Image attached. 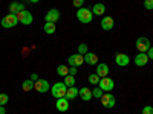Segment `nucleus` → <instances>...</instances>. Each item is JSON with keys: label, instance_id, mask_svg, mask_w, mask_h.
Masks as SVG:
<instances>
[{"label": "nucleus", "instance_id": "f257e3e1", "mask_svg": "<svg viewBox=\"0 0 153 114\" xmlns=\"http://www.w3.org/2000/svg\"><path fill=\"white\" fill-rule=\"evenodd\" d=\"M76 18H78V21L87 24V23H91L92 18H94V14H92V9H89V8H80L78 11H76Z\"/></svg>", "mask_w": 153, "mask_h": 114}, {"label": "nucleus", "instance_id": "f03ea898", "mask_svg": "<svg viewBox=\"0 0 153 114\" xmlns=\"http://www.w3.org/2000/svg\"><path fill=\"white\" fill-rule=\"evenodd\" d=\"M17 23H19L17 15H16V14H11V12H9L8 15H5V17L2 18V21H0L2 28H5V29H11V28L17 26Z\"/></svg>", "mask_w": 153, "mask_h": 114}, {"label": "nucleus", "instance_id": "7ed1b4c3", "mask_svg": "<svg viewBox=\"0 0 153 114\" xmlns=\"http://www.w3.org/2000/svg\"><path fill=\"white\" fill-rule=\"evenodd\" d=\"M66 91H68V87L65 82H55L52 85V96L55 99L58 97H66Z\"/></svg>", "mask_w": 153, "mask_h": 114}, {"label": "nucleus", "instance_id": "20e7f679", "mask_svg": "<svg viewBox=\"0 0 153 114\" xmlns=\"http://www.w3.org/2000/svg\"><path fill=\"white\" fill-rule=\"evenodd\" d=\"M16 15H17V18H19V23L25 24V26H29V24H32V21H34L32 14H31L29 11H26V9L20 11L19 14H16Z\"/></svg>", "mask_w": 153, "mask_h": 114}, {"label": "nucleus", "instance_id": "39448f33", "mask_svg": "<svg viewBox=\"0 0 153 114\" xmlns=\"http://www.w3.org/2000/svg\"><path fill=\"white\" fill-rule=\"evenodd\" d=\"M98 87H100L103 91L110 93V91L113 90V87H115V82H113V79H110V78H109V76H106V78H101V79H100Z\"/></svg>", "mask_w": 153, "mask_h": 114}, {"label": "nucleus", "instance_id": "423d86ee", "mask_svg": "<svg viewBox=\"0 0 153 114\" xmlns=\"http://www.w3.org/2000/svg\"><path fill=\"white\" fill-rule=\"evenodd\" d=\"M150 41H149V38L146 37H139L138 40H136V49H138V52H143V53H147V50L150 49Z\"/></svg>", "mask_w": 153, "mask_h": 114}, {"label": "nucleus", "instance_id": "0eeeda50", "mask_svg": "<svg viewBox=\"0 0 153 114\" xmlns=\"http://www.w3.org/2000/svg\"><path fill=\"white\" fill-rule=\"evenodd\" d=\"M49 88H51V85H49V82L46 79L40 78L38 81L34 82V90L38 91V93H46V91H49Z\"/></svg>", "mask_w": 153, "mask_h": 114}, {"label": "nucleus", "instance_id": "6e6552de", "mask_svg": "<svg viewBox=\"0 0 153 114\" xmlns=\"http://www.w3.org/2000/svg\"><path fill=\"white\" fill-rule=\"evenodd\" d=\"M101 104H103L104 108H113L115 104H117V99H115L113 94L107 93V94H103V96H101Z\"/></svg>", "mask_w": 153, "mask_h": 114}, {"label": "nucleus", "instance_id": "1a4fd4ad", "mask_svg": "<svg viewBox=\"0 0 153 114\" xmlns=\"http://www.w3.org/2000/svg\"><path fill=\"white\" fill-rule=\"evenodd\" d=\"M68 62L69 66H74V67H80L81 64H84V55H80V53H74L68 58Z\"/></svg>", "mask_w": 153, "mask_h": 114}, {"label": "nucleus", "instance_id": "9d476101", "mask_svg": "<svg viewBox=\"0 0 153 114\" xmlns=\"http://www.w3.org/2000/svg\"><path fill=\"white\" fill-rule=\"evenodd\" d=\"M60 20V11L58 9H49L45 15V21H49V23H55Z\"/></svg>", "mask_w": 153, "mask_h": 114}, {"label": "nucleus", "instance_id": "9b49d317", "mask_svg": "<svg viewBox=\"0 0 153 114\" xmlns=\"http://www.w3.org/2000/svg\"><path fill=\"white\" fill-rule=\"evenodd\" d=\"M55 107L60 113H66L69 110V99L66 97H58L57 99V102H55Z\"/></svg>", "mask_w": 153, "mask_h": 114}, {"label": "nucleus", "instance_id": "f8f14e48", "mask_svg": "<svg viewBox=\"0 0 153 114\" xmlns=\"http://www.w3.org/2000/svg\"><path fill=\"white\" fill-rule=\"evenodd\" d=\"M115 62H117V66H120V67H126V66H129L130 58L126 53H117L115 55Z\"/></svg>", "mask_w": 153, "mask_h": 114}, {"label": "nucleus", "instance_id": "ddd939ff", "mask_svg": "<svg viewBox=\"0 0 153 114\" xmlns=\"http://www.w3.org/2000/svg\"><path fill=\"white\" fill-rule=\"evenodd\" d=\"M133 62L138 66V67H144L147 62H149V56H147V53H143V52H138V55L135 56V59H133Z\"/></svg>", "mask_w": 153, "mask_h": 114}, {"label": "nucleus", "instance_id": "4468645a", "mask_svg": "<svg viewBox=\"0 0 153 114\" xmlns=\"http://www.w3.org/2000/svg\"><path fill=\"white\" fill-rule=\"evenodd\" d=\"M109 66L106 64V62H101V64H97V75L100 76V78H106V76L109 75Z\"/></svg>", "mask_w": 153, "mask_h": 114}, {"label": "nucleus", "instance_id": "2eb2a0df", "mask_svg": "<svg viewBox=\"0 0 153 114\" xmlns=\"http://www.w3.org/2000/svg\"><path fill=\"white\" fill-rule=\"evenodd\" d=\"M78 96L81 97V100H84V102H89L94 96H92V90H89L87 87H83L80 88V91H78Z\"/></svg>", "mask_w": 153, "mask_h": 114}, {"label": "nucleus", "instance_id": "dca6fc26", "mask_svg": "<svg viewBox=\"0 0 153 114\" xmlns=\"http://www.w3.org/2000/svg\"><path fill=\"white\" fill-rule=\"evenodd\" d=\"M84 62H86V64H89V66H97V64H98V56H97V53L87 52V53L84 55Z\"/></svg>", "mask_w": 153, "mask_h": 114}, {"label": "nucleus", "instance_id": "f3484780", "mask_svg": "<svg viewBox=\"0 0 153 114\" xmlns=\"http://www.w3.org/2000/svg\"><path fill=\"white\" fill-rule=\"evenodd\" d=\"M113 24H115V21H113L112 17H104L103 20H101V29L103 31H112Z\"/></svg>", "mask_w": 153, "mask_h": 114}, {"label": "nucleus", "instance_id": "a211bd4d", "mask_svg": "<svg viewBox=\"0 0 153 114\" xmlns=\"http://www.w3.org/2000/svg\"><path fill=\"white\" fill-rule=\"evenodd\" d=\"M25 9V5L20 3V2H11L9 3V12L11 14H19L20 11Z\"/></svg>", "mask_w": 153, "mask_h": 114}, {"label": "nucleus", "instance_id": "6ab92c4d", "mask_svg": "<svg viewBox=\"0 0 153 114\" xmlns=\"http://www.w3.org/2000/svg\"><path fill=\"white\" fill-rule=\"evenodd\" d=\"M104 12H106L104 3H95V5L92 6V14H94V15H103Z\"/></svg>", "mask_w": 153, "mask_h": 114}, {"label": "nucleus", "instance_id": "aec40b11", "mask_svg": "<svg viewBox=\"0 0 153 114\" xmlns=\"http://www.w3.org/2000/svg\"><path fill=\"white\" fill-rule=\"evenodd\" d=\"M78 88L76 87H69L68 88V91H66V99L72 100V99H76V96H78Z\"/></svg>", "mask_w": 153, "mask_h": 114}, {"label": "nucleus", "instance_id": "412c9836", "mask_svg": "<svg viewBox=\"0 0 153 114\" xmlns=\"http://www.w3.org/2000/svg\"><path fill=\"white\" fill-rule=\"evenodd\" d=\"M55 23H49V21H46L45 23V26H43V31L46 32V34H49V35H52V34H55Z\"/></svg>", "mask_w": 153, "mask_h": 114}, {"label": "nucleus", "instance_id": "4be33fe9", "mask_svg": "<svg viewBox=\"0 0 153 114\" xmlns=\"http://www.w3.org/2000/svg\"><path fill=\"white\" fill-rule=\"evenodd\" d=\"M22 88H23V91H31V90H34V81H31V79L23 81Z\"/></svg>", "mask_w": 153, "mask_h": 114}, {"label": "nucleus", "instance_id": "5701e85b", "mask_svg": "<svg viewBox=\"0 0 153 114\" xmlns=\"http://www.w3.org/2000/svg\"><path fill=\"white\" fill-rule=\"evenodd\" d=\"M57 75L58 76H63V78H65V76H68L69 75V67H66V66H58L57 67Z\"/></svg>", "mask_w": 153, "mask_h": 114}, {"label": "nucleus", "instance_id": "b1692460", "mask_svg": "<svg viewBox=\"0 0 153 114\" xmlns=\"http://www.w3.org/2000/svg\"><path fill=\"white\" fill-rule=\"evenodd\" d=\"M75 82H76L75 76H72V75L65 76V84H66V87H68V88H69V87H75Z\"/></svg>", "mask_w": 153, "mask_h": 114}, {"label": "nucleus", "instance_id": "393cba45", "mask_svg": "<svg viewBox=\"0 0 153 114\" xmlns=\"http://www.w3.org/2000/svg\"><path fill=\"white\" fill-rule=\"evenodd\" d=\"M100 76L97 75V73H92V75H89V84H92V85H98V82H100Z\"/></svg>", "mask_w": 153, "mask_h": 114}, {"label": "nucleus", "instance_id": "a878e982", "mask_svg": "<svg viewBox=\"0 0 153 114\" xmlns=\"http://www.w3.org/2000/svg\"><path fill=\"white\" fill-rule=\"evenodd\" d=\"M103 94H104V91L101 90V88H100L98 85L92 90V96H94V97H97V99H101V96H103Z\"/></svg>", "mask_w": 153, "mask_h": 114}, {"label": "nucleus", "instance_id": "bb28decb", "mask_svg": "<svg viewBox=\"0 0 153 114\" xmlns=\"http://www.w3.org/2000/svg\"><path fill=\"white\" fill-rule=\"evenodd\" d=\"M87 52H89L87 44H86V43H81V44L78 46V52H76V53H80V55H86Z\"/></svg>", "mask_w": 153, "mask_h": 114}, {"label": "nucleus", "instance_id": "cd10ccee", "mask_svg": "<svg viewBox=\"0 0 153 114\" xmlns=\"http://www.w3.org/2000/svg\"><path fill=\"white\" fill-rule=\"evenodd\" d=\"M9 100V96L6 93H0V107H5Z\"/></svg>", "mask_w": 153, "mask_h": 114}, {"label": "nucleus", "instance_id": "c85d7f7f", "mask_svg": "<svg viewBox=\"0 0 153 114\" xmlns=\"http://www.w3.org/2000/svg\"><path fill=\"white\" fill-rule=\"evenodd\" d=\"M74 6L76 8V9H80V8H83V5H84V0H74Z\"/></svg>", "mask_w": 153, "mask_h": 114}, {"label": "nucleus", "instance_id": "c756f323", "mask_svg": "<svg viewBox=\"0 0 153 114\" xmlns=\"http://www.w3.org/2000/svg\"><path fill=\"white\" fill-rule=\"evenodd\" d=\"M144 8L146 9H153V0H144Z\"/></svg>", "mask_w": 153, "mask_h": 114}, {"label": "nucleus", "instance_id": "7c9ffc66", "mask_svg": "<svg viewBox=\"0 0 153 114\" xmlns=\"http://www.w3.org/2000/svg\"><path fill=\"white\" fill-rule=\"evenodd\" d=\"M143 114H153V107H144Z\"/></svg>", "mask_w": 153, "mask_h": 114}, {"label": "nucleus", "instance_id": "2f4dec72", "mask_svg": "<svg viewBox=\"0 0 153 114\" xmlns=\"http://www.w3.org/2000/svg\"><path fill=\"white\" fill-rule=\"evenodd\" d=\"M76 69H78V67H74V66H71V67H69V75L75 76V75H76V72H78Z\"/></svg>", "mask_w": 153, "mask_h": 114}, {"label": "nucleus", "instance_id": "473e14b6", "mask_svg": "<svg viewBox=\"0 0 153 114\" xmlns=\"http://www.w3.org/2000/svg\"><path fill=\"white\" fill-rule=\"evenodd\" d=\"M147 56H149V59H153V46L147 50Z\"/></svg>", "mask_w": 153, "mask_h": 114}, {"label": "nucleus", "instance_id": "72a5a7b5", "mask_svg": "<svg viewBox=\"0 0 153 114\" xmlns=\"http://www.w3.org/2000/svg\"><path fill=\"white\" fill-rule=\"evenodd\" d=\"M29 79L35 82V81H38V79H40V78H38V75H37V73H32V75H31V78H29Z\"/></svg>", "mask_w": 153, "mask_h": 114}, {"label": "nucleus", "instance_id": "f704fd0d", "mask_svg": "<svg viewBox=\"0 0 153 114\" xmlns=\"http://www.w3.org/2000/svg\"><path fill=\"white\" fill-rule=\"evenodd\" d=\"M0 114H6V108L5 107H0Z\"/></svg>", "mask_w": 153, "mask_h": 114}, {"label": "nucleus", "instance_id": "c9c22d12", "mask_svg": "<svg viewBox=\"0 0 153 114\" xmlns=\"http://www.w3.org/2000/svg\"><path fill=\"white\" fill-rule=\"evenodd\" d=\"M29 2H31V3H38L40 0H29Z\"/></svg>", "mask_w": 153, "mask_h": 114}]
</instances>
